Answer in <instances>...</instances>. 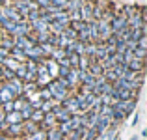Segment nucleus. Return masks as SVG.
Returning <instances> with one entry per match:
<instances>
[{
    "instance_id": "1",
    "label": "nucleus",
    "mask_w": 147,
    "mask_h": 140,
    "mask_svg": "<svg viewBox=\"0 0 147 140\" xmlns=\"http://www.w3.org/2000/svg\"><path fill=\"white\" fill-rule=\"evenodd\" d=\"M47 88H49L50 95H52V99L56 101V103H61V101L67 97V90H65L63 86H60L58 80H50V82L47 84Z\"/></svg>"
},
{
    "instance_id": "2",
    "label": "nucleus",
    "mask_w": 147,
    "mask_h": 140,
    "mask_svg": "<svg viewBox=\"0 0 147 140\" xmlns=\"http://www.w3.org/2000/svg\"><path fill=\"white\" fill-rule=\"evenodd\" d=\"M134 107H136V101H134V99H129V101H117V103L112 105V108H114V110H117V112H121L123 116L130 114V112L134 110Z\"/></svg>"
},
{
    "instance_id": "3",
    "label": "nucleus",
    "mask_w": 147,
    "mask_h": 140,
    "mask_svg": "<svg viewBox=\"0 0 147 140\" xmlns=\"http://www.w3.org/2000/svg\"><path fill=\"white\" fill-rule=\"evenodd\" d=\"M78 13H80V21H82V22L93 21V6H91V4L84 2L82 6L78 7Z\"/></svg>"
},
{
    "instance_id": "4",
    "label": "nucleus",
    "mask_w": 147,
    "mask_h": 140,
    "mask_svg": "<svg viewBox=\"0 0 147 140\" xmlns=\"http://www.w3.org/2000/svg\"><path fill=\"white\" fill-rule=\"evenodd\" d=\"M110 28H112V34L127 28V17H125V15H115V17L110 21Z\"/></svg>"
},
{
    "instance_id": "5",
    "label": "nucleus",
    "mask_w": 147,
    "mask_h": 140,
    "mask_svg": "<svg viewBox=\"0 0 147 140\" xmlns=\"http://www.w3.org/2000/svg\"><path fill=\"white\" fill-rule=\"evenodd\" d=\"M4 86H6L7 90L13 93L15 97H21V95H22V82H21L19 79H11V80H7Z\"/></svg>"
},
{
    "instance_id": "6",
    "label": "nucleus",
    "mask_w": 147,
    "mask_h": 140,
    "mask_svg": "<svg viewBox=\"0 0 147 140\" xmlns=\"http://www.w3.org/2000/svg\"><path fill=\"white\" fill-rule=\"evenodd\" d=\"M4 123H6V125H21V123H22L21 112L13 110V112H7V114H4Z\"/></svg>"
},
{
    "instance_id": "7",
    "label": "nucleus",
    "mask_w": 147,
    "mask_h": 140,
    "mask_svg": "<svg viewBox=\"0 0 147 140\" xmlns=\"http://www.w3.org/2000/svg\"><path fill=\"white\" fill-rule=\"evenodd\" d=\"M61 103H63V108L69 112V114H76V112H80L78 110V101H76V97H65Z\"/></svg>"
},
{
    "instance_id": "8",
    "label": "nucleus",
    "mask_w": 147,
    "mask_h": 140,
    "mask_svg": "<svg viewBox=\"0 0 147 140\" xmlns=\"http://www.w3.org/2000/svg\"><path fill=\"white\" fill-rule=\"evenodd\" d=\"M28 34H30V26L26 24L24 21H21V22H17V24H15L11 36H13V37H22V36H28Z\"/></svg>"
},
{
    "instance_id": "9",
    "label": "nucleus",
    "mask_w": 147,
    "mask_h": 140,
    "mask_svg": "<svg viewBox=\"0 0 147 140\" xmlns=\"http://www.w3.org/2000/svg\"><path fill=\"white\" fill-rule=\"evenodd\" d=\"M43 64H45V67H47V71H49L50 79H54V77H58V69H60V65H58V62H54V60H43Z\"/></svg>"
},
{
    "instance_id": "10",
    "label": "nucleus",
    "mask_w": 147,
    "mask_h": 140,
    "mask_svg": "<svg viewBox=\"0 0 147 140\" xmlns=\"http://www.w3.org/2000/svg\"><path fill=\"white\" fill-rule=\"evenodd\" d=\"M88 30H90V39L97 43V41H99V26H97V21H90V22H88Z\"/></svg>"
},
{
    "instance_id": "11",
    "label": "nucleus",
    "mask_w": 147,
    "mask_h": 140,
    "mask_svg": "<svg viewBox=\"0 0 147 140\" xmlns=\"http://www.w3.org/2000/svg\"><path fill=\"white\" fill-rule=\"evenodd\" d=\"M32 28L36 30V32H49V22L39 17V19H36V21L32 22Z\"/></svg>"
},
{
    "instance_id": "12",
    "label": "nucleus",
    "mask_w": 147,
    "mask_h": 140,
    "mask_svg": "<svg viewBox=\"0 0 147 140\" xmlns=\"http://www.w3.org/2000/svg\"><path fill=\"white\" fill-rule=\"evenodd\" d=\"M127 67L130 69V71H134V73H140L142 69H144V60H138V58H132V60L127 64Z\"/></svg>"
},
{
    "instance_id": "13",
    "label": "nucleus",
    "mask_w": 147,
    "mask_h": 140,
    "mask_svg": "<svg viewBox=\"0 0 147 140\" xmlns=\"http://www.w3.org/2000/svg\"><path fill=\"white\" fill-rule=\"evenodd\" d=\"M15 95L7 90L6 86H0V103H7V101H13Z\"/></svg>"
},
{
    "instance_id": "14",
    "label": "nucleus",
    "mask_w": 147,
    "mask_h": 140,
    "mask_svg": "<svg viewBox=\"0 0 147 140\" xmlns=\"http://www.w3.org/2000/svg\"><path fill=\"white\" fill-rule=\"evenodd\" d=\"M2 64L6 65V69H9V71H13V73H15V71L19 69V65H21V62H17V60H13L11 56H7L6 60L2 62Z\"/></svg>"
},
{
    "instance_id": "15",
    "label": "nucleus",
    "mask_w": 147,
    "mask_h": 140,
    "mask_svg": "<svg viewBox=\"0 0 147 140\" xmlns=\"http://www.w3.org/2000/svg\"><path fill=\"white\" fill-rule=\"evenodd\" d=\"M63 58H67V52H65L63 49H54L52 50V54H50V60H54V62H60V60H63Z\"/></svg>"
},
{
    "instance_id": "16",
    "label": "nucleus",
    "mask_w": 147,
    "mask_h": 140,
    "mask_svg": "<svg viewBox=\"0 0 147 140\" xmlns=\"http://www.w3.org/2000/svg\"><path fill=\"white\" fill-rule=\"evenodd\" d=\"M37 92L36 82H24L22 84V95H32V93Z\"/></svg>"
},
{
    "instance_id": "17",
    "label": "nucleus",
    "mask_w": 147,
    "mask_h": 140,
    "mask_svg": "<svg viewBox=\"0 0 147 140\" xmlns=\"http://www.w3.org/2000/svg\"><path fill=\"white\" fill-rule=\"evenodd\" d=\"M65 79H67V82L71 84V88H73L76 82H78V69H73L71 67V69H69V75L65 77Z\"/></svg>"
},
{
    "instance_id": "18",
    "label": "nucleus",
    "mask_w": 147,
    "mask_h": 140,
    "mask_svg": "<svg viewBox=\"0 0 147 140\" xmlns=\"http://www.w3.org/2000/svg\"><path fill=\"white\" fill-rule=\"evenodd\" d=\"M26 103H28V101H26V97H24V95H21V97H15V99H13V110L21 112V110H22V107H24Z\"/></svg>"
},
{
    "instance_id": "19",
    "label": "nucleus",
    "mask_w": 147,
    "mask_h": 140,
    "mask_svg": "<svg viewBox=\"0 0 147 140\" xmlns=\"http://www.w3.org/2000/svg\"><path fill=\"white\" fill-rule=\"evenodd\" d=\"M61 138H63V135L58 131V127H52L47 131V140H61Z\"/></svg>"
},
{
    "instance_id": "20",
    "label": "nucleus",
    "mask_w": 147,
    "mask_h": 140,
    "mask_svg": "<svg viewBox=\"0 0 147 140\" xmlns=\"http://www.w3.org/2000/svg\"><path fill=\"white\" fill-rule=\"evenodd\" d=\"M9 56L13 58V60H26V56H24V50H21V49H17V47H13V49L9 50Z\"/></svg>"
},
{
    "instance_id": "21",
    "label": "nucleus",
    "mask_w": 147,
    "mask_h": 140,
    "mask_svg": "<svg viewBox=\"0 0 147 140\" xmlns=\"http://www.w3.org/2000/svg\"><path fill=\"white\" fill-rule=\"evenodd\" d=\"M28 140H47V131L45 129H37L36 133H32L28 137Z\"/></svg>"
},
{
    "instance_id": "22",
    "label": "nucleus",
    "mask_w": 147,
    "mask_h": 140,
    "mask_svg": "<svg viewBox=\"0 0 147 140\" xmlns=\"http://www.w3.org/2000/svg\"><path fill=\"white\" fill-rule=\"evenodd\" d=\"M41 123H43L45 127H52L54 123H56V118H54L52 112H47V114L43 116V122H41Z\"/></svg>"
},
{
    "instance_id": "23",
    "label": "nucleus",
    "mask_w": 147,
    "mask_h": 140,
    "mask_svg": "<svg viewBox=\"0 0 147 140\" xmlns=\"http://www.w3.org/2000/svg\"><path fill=\"white\" fill-rule=\"evenodd\" d=\"M119 79H123V80H129V82H134V80H138V73H134V71H130V69H127L125 73H123Z\"/></svg>"
},
{
    "instance_id": "24",
    "label": "nucleus",
    "mask_w": 147,
    "mask_h": 140,
    "mask_svg": "<svg viewBox=\"0 0 147 140\" xmlns=\"http://www.w3.org/2000/svg\"><path fill=\"white\" fill-rule=\"evenodd\" d=\"M21 127L24 129V133H30V135H32V133H36V131H37V125H36L34 122H30V120L24 123V125H21Z\"/></svg>"
},
{
    "instance_id": "25",
    "label": "nucleus",
    "mask_w": 147,
    "mask_h": 140,
    "mask_svg": "<svg viewBox=\"0 0 147 140\" xmlns=\"http://www.w3.org/2000/svg\"><path fill=\"white\" fill-rule=\"evenodd\" d=\"M32 112H34V108L30 107L28 103L22 107V110H21V116H22V120H30V116H32Z\"/></svg>"
},
{
    "instance_id": "26",
    "label": "nucleus",
    "mask_w": 147,
    "mask_h": 140,
    "mask_svg": "<svg viewBox=\"0 0 147 140\" xmlns=\"http://www.w3.org/2000/svg\"><path fill=\"white\" fill-rule=\"evenodd\" d=\"M43 116H45V112H41V110H34V112H32V116H30V122H34V123L43 122Z\"/></svg>"
},
{
    "instance_id": "27",
    "label": "nucleus",
    "mask_w": 147,
    "mask_h": 140,
    "mask_svg": "<svg viewBox=\"0 0 147 140\" xmlns=\"http://www.w3.org/2000/svg\"><path fill=\"white\" fill-rule=\"evenodd\" d=\"M37 95H39V99H41V101H50V99H52V95H50L49 88H41V90L37 92Z\"/></svg>"
},
{
    "instance_id": "28",
    "label": "nucleus",
    "mask_w": 147,
    "mask_h": 140,
    "mask_svg": "<svg viewBox=\"0 0 147 140\" xmlns=\"http://www.w3.org/2000/svg\"><path fill=\"white\" fill-rule=\"evenodd\" d=\"M24 77H26V67H24V64H21V65H19V69L15 71V79L24 80Z\"/></svg>"
},
{
    "instance_id": "29",
    "label": "nucleus",
    "mask_w": 147,
    "mask_h": 140,
    "mask_svg": "<svg viewBox=\"0 0 147 140\" xmlns=\"http://www.w3.org/2000/svg\"><path fill=\"white\" fill-rule=\"evenodd\" d=\"M95 137H97L95 129H88V133H84V140H95Z\"/></svg>"
},
{
    "instance_id": "30",
    "label": "nucleus",
    "mask_w": 147,
    "mask_h": 140,
    "mask_svg": "<svg viewBox=\"0 0 147 140\" xmlns=\"http://www.w3.org/2000/svg\"><path fill=\"white\" fill-rule=\"evenodd\" d=\"M21 125H22V123H21ZM21 125H9V127H7V133H9V135H19L21 129H22Z\"/></svg>"
},
{
    "instance_id": "31",
    "label": "nucleus",
    "mask_w": 147,
    "mask_h": 140,
    "mask_svg": "<svg viewBox=\"0 0 147 140\" xmlns=\"http://www.w3.org/2000/svg\"><path fill=\"white\" fill-rule=\"evenodd\" d=\"M2 105H4V114L13 112V101H7V103H2Z\"/></svg>"
},
{
    "instance_id": "32",
    "label": "nucleus",
    "mask_w": 147,
    "mask_h": 140,
    "mask_svg": "<svg viewBox=\"0 0 147 140\" xmlns=\"http://www.w3.org/2000/svg\"><path fill=\"white\" fill-rule=\"evenodd\" d=\"M2 77H6L7 80H11V79H15V73L9 71V69H2Z\"/></svg>"
},
{
    "instance_id": "33",
    "label": "nucleus",
    "mask_w": 147,
    "mask_h": 140,
    "mask_svg": "<svg viewBox=\"0 0 147 140\" xmlns=\"http://www.w3.org/2000/svg\"><path fill=\"white\" fill-rule=\"evenodd\" d=\"M136 45L140 47V49H145V47H147V37H145V36H142L140 39L136 41Z\"/></svg>"
},
{
    "instance_id": "34",
    "label": "nucleus",
    "mask_w": 147,
    "mask_h": 140,
    "mask_svg": "<svg viewBox=\"0 0 147 140\" xmlns=\"http://www.w3.org/2000/svg\"><path fill=\"white\" fill-rule=\"evenodd\" d=\"M0 80H2V67H0Z\"/></svg>"
},
{
    "instance_id": "35",
    "label": "nucleus",
    "mask_w": 147,
    "mask_h": 140,
    "mask_svg": "<svg viewBox=\"0 0 147 140\" xmlns=\"http://www.w3.org/2000/svg\"><path fill=\"white\" fill-rule=\"evenodd\" d=\"M132 140H136V137H132Z\"/></svg>"
},
{
    "instance_id": "36",
    "label": "nucleus",
    "mask_w": 147,
    "mask_h": 140,
    "mask_svg": "<svg viewBox=\"0 0 147 140\" xmlns=\"http://www.w3.org/2000/svg\"><path fill=\"white\" fill-rule=\"evenodd\" d=\"M0 114H2V108H0Z\"/></svg>"
},
{
    "instance_id": "37",
    "label": "nucleus",
    "mask_w": 147,
    "mask_h": 140,
    "mask_svg": "<svg viewBox=\"0 0 147 140\" xmlns=\"http://www.w3.org/2000/svg\"><path fill=\"white\" fill-rule=\"evenodd\" d=\"M65 2H69V0H65Z\"/></svg>"
},
{
    "instance_id": "38",
    "label": "nucleus",
    "mask_w": 147,
    "mask_h": 140,
    "mask_svg": "<svg viewBox=\"0 0 147 140\" xmlns=\"http://www.w3.org/2000/svg\"><path fill=\"white\" fill-rule=\"evenodd\" d=\"M0 105H2V103H0Z\"/></svg>"
}]
</instances>
